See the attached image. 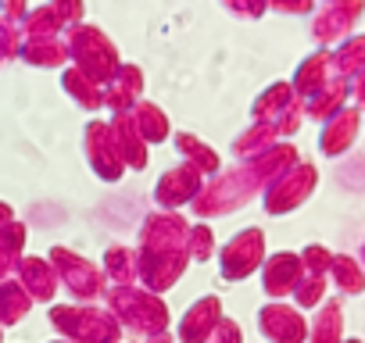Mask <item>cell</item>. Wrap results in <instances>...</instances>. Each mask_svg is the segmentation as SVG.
Wrapping results in <instances>:
<instances>
[{
	"label": "cell",
	"mask_w": 365,
	"mask_h": 343,
	"mask_svg": "<svg viewBox=\"0 0 365 343\" xmlns=\"http://www.w3.org/2000/svg\"><path fill=\"white\" fill-rule=\"evenodd\" d=\"M205 190V176L194 168V164H179L172 172L158 179L154 186V201H158V211H179L182 204H194L197 194Z\"/></svg>",
	"instance_id": "8"
},
{
	"label": "cell",
	"mask_w": 365,
	"mask_h": 343,
	"mask_svg": "<svg viewBox=\"0 0 365 343\" xmlns=\"http://www.w3.org/2000/svg\"><path fill=\"white\" fill-rule=\"evenodd\" d=\"M0 343H4V329H0Z\"/></svg>",
	"instance_id": "34"
},
{
	"label": "cell",
	"mask_w": 365,
	"mask_h": 343,
	"mask_svg": "<svg viewBox=\"0 0 365 343\" xmlns=\"http://www.w3.org/2000/svg\"><path fill=\"white\" fill-rule=\"evenodd\" d=\"M222 322V300L219 297H201L190 304V311L179 318V343H208L215 325Z\"/></svg>",
	"instance_id": "10"
},
{
	"label": "cell",
	"mask_w": 365,
	"mask_h": 343,
	"mask_svg": "<svg viewBox=\"0 0 365 343\" xmlns=\"http://www.w3.org/2000/svg\"><path fill=\"white\" fill-rule=\"evenodd\" d=\"M187 233L190 226L179 211H154L143 218L136 247V279L143 283V290L161 297V290L179 283V275L190 265Z\"/></svg>",
	"instance_id": "1"
},
{
	"label": "cell",
	"mask_w": 365,
	"mask_h": 343,
	"mask_svg": "<svg viewBox=\"0 0 365 343\" xmlns=\"http://www.w3.org/2000/svg\"><path fill=\"white\" fill-rule=\"evenodd\" d=\"M54 343H68V339H54Z\"/></svg>",
	"instance_id": "35"
},
{
	"label": "cell",
	"mask_w": 365,
	"mask_h": 343,
	"mask_svg": "<svg viewBox=\"0 0 365 343\" xmlns=\"http://www.w3.org/2000/svg\"><path fill=\"white\" fill-rule=\"evenodd\" d=\"M86 157H90V168L104 183H118L125 176V161L115 147V136H111V125L104 122H93L86 129Z\"/></svg>",
	"instance_id": "9"
},
{
	"label": "cell",
	"mask_w": 365,
	"mask_h": 343,
	"mask_svg": "<svg viewBox=\"0 0 365 343\" xmlns=\"http://www.w3.org/2000/svg\"><path fill=\"white\" fill-rule=\"evenodd\" d=\"M26 61H36V65H61V61H65V54H61V47H58V43L33 40V43L26 47Z\"/></svg>",
	"instance_id": "26"
},
{
	"label": "cell",
	"mask_w": 365,
	"mask_h": 343,
	"mask_svg": "<svg viewBox=\"0 0 365 343\" xmlns=\"http://www.w3.org/2000/svg\"><path fill=\"white\" fill-rule=\"evenodd\" d=\"M133 122H136V132L143 136V143H158V139L168 136L165 115H161L158 107H150V104H140V107L133 111Z\"/></svg>",
	"instance_id": "20"
},
{
	"label": "cell",
	"mask_w": 365,
	"mask_h": 343,
	"mask_svg": "<svg viewBox=\"0 0 365 343\" xmlns=\"http://www.w3.org/2000/svg\"><path fill=\"white\" fill-rule=\"evenodd\" d=\"M15 215H11V204H4V201H0V222H11Z\"/></svg>",
	"instance_id": "32"
},
{
	"label": "cell",
	"mask_w": 365,
	"mask_h": 343,
	"mask_svg": "<svg viewBox=\"0 0 365 343\" xmlns=\"http://www.w3.org/2000/svg\"><path fill=\"white\" fill-rule=\"evenodd\" d=\"M333 275H336V283H340V290H347V293H358L361 290V275H358V268L347 261V258H333Z\"/></svg>",
	"instance_id": "27"
},
{
	"label": "cell",
	"mask_w": 365,
	"mask_h": 343,
	"mask_svg": "<svg viewBox=\"0 0 365 343\" xmlns=\"http://www.w3.org/2000/svg\"><path fill=\"white\" fill-rule=\"evenodd\" d=\"M11 51H15V36H11V33H8L4 26H0V61H4V58H8Z\"/></svg>",
	"instance_id": "31"
},
{
	"label": "cell",
	"mask_w": 365,
	"mask_h": 343,
	"mask_svg": "<svg viewBox=\"0 0 365 343\" xmlns=\"http://www.w3.org/2000/svg\"><path fill=\"white\" fill-rule=\"evenodd\" d=\"M111 136H115V147H118L125 168H143L147 164V147H143V136L136 132L133 115H118L115 125H111Z\"/></svg>",
	"instance_id": "15"
},
{
	"label": "cell",
	"mask_w": 365,
	"mask_h": 343,
	"mask_svg": "<svg viewBox=\"0 0 365 343\" xmlns=\"http://www.w3.org/2000/svg\"><path fill=\"white\" fill-rule=\"evenodd\" d=\"M322 297V275H301V283L294 286V300L301 307H312Z\"/></svg>",
	"instance_id": "28"
},
{
	"label": "cell",
	"mask_w": 365,
	"mask_h": 343,
	"mask_svg": "<svg viewBox=\"0 0 365 343\" xmlns=\"http://www.w3.org/2000/svg\"><path fill=\"white\" fill-rule=\"evenodd\" d=\"M136 90H140V72H136V68H122L118 79H115V86H111L108 104H111L115 111H122V107H129V100L136 97Z\"/></svg>",
	"instance_id": "22"
},
{
	"label": "cell",
	"mask_w": 365,
	"mask_h": 343,
	"mask_svg": "<svg viewBox=\"0 0 365 343\" xmlns=\"http://www.w3.org/2000/svg\"><path fill=\"white\" fill-rule=\"evenodd\" d=\"M208 343H244V332H240V325H237L233 318L222 315V322L215 325V332H212Z\"/></svg>",
	"instance_id": "30"
},
{
	"label": "cell",
	"mask_w": 365,
	"mask_h": 343,
	"mask_svg": "<svg viewBox=\"0 0 365 343\" xmlns=\"http://www.w3.org/2000/svg\"><path fill=\"white\" fill-rule=\"evenodd\" d=\"M272 136H276V129L262 122V125L247 129V132H244V136L233 143V150H237V157H244V161H247V157H255V154L269 150V147H272Z\"/></svg>",
	"instance_id": "21"
},
{
	"label": "cell",
	"mask_w": 365,
	"mask_h": 343,
	"mask_svg": "<svg viewBox=\"0 0 365 343\" xmlns=\"http://www.w3.org/2000/svg\"><path fill=\"white\" fill-rule=\"evenodd\" d=\"M187 250H190V261H208V258L215 254V236H212V229H208L205 222L190 226V233H187Z\"/></svg>",
	"instance_id": "25"
},
{
	"label": "cell",
	"mask_w": 365,
	"mask_h": 343,
	"mask_svg": "<svg viewBox=\"0 0 365 343\" xmlns=\"http://www.w3.org/2000/svg\"><path fill=\"white\" fill-rule=\"evenodd\" d=\"M336 336H340V307H336V304H326V307L315 315L312 343H336Z\"/></svg>",
	"instance_id": "24"
},
{
	"label": "cell",
	"mask_w": 365,
	"mask_h": 343,
	"mask_svg": "<svg viewBox=\"0 0 365 343\" xmlns=\"http://www.w3.org/2000/svg\"><path fill=\"white\" fill-rule=\"evenodd\" d=\"M65 86H68V93L83 104V107H101V90L93 86V79L86 75V72H68L65 75Z\"/></svg>",
	"instance_id": "23"
},
{
	"label": "cell",
	"mask_w": 365,
	"mask_h": 343,
	"mask_svg": "<svg viewBox=\"0 0 365 343\" xmlns=\"http://www.w3.org/2000/svg\"><path fill=\"white\" fill-rule=\"evenodd\" d=\"M329 265H333V258H329L322 247H308V250L301 254V268H308V275H322Z\"/></svg>",
	"instance_id": "29"
},
{
	"label": "cell",
	"mask_w": 365,
	"mask_h": 343,
	"mask_svg": "<svg viewBox=\"0 0 365 343\" xmlns=\"http://www.w3.org/2000/svg\"><path fill=\"white\" fill-rule=\"evenodd\" d=\"M47 261L54 265L58 283H61V286H65L79 304H93L97 297H104L108 279H104L101 265H93V261L79 258V254H76V250H68V247H51Z\"/></svg>",
	"instance_id": "5"
},
{
	"label": "cell",
	"mask_w": 365,
	"mask_h": 343,
	"mask_svg": "<svg viewBox=\"0 0 365 343\" xmlns=\"http://www.w3.org/2000/svg\"><path fill=\"white\" fill-rule=\"evenodd\" d=\"M72 54L83 61L90 79H104L115 68V51L104 43V36H97L93 29H79L72 36Z\"/></svg>",
	"instance_id": "13"
},
{
	"label": "cell",
	"mask_w": 365,
	"mask_h": 343,
	"mask_svg": "<svg viewBox=\"0 0 365 343\" xmlns=\"http://www.w3.org/2000/svg\"><path fill=\"white\" fill-rule=\"evenodd\" d=\"M258 329L269 343H301L304 339V318L287 304H265L258 311Z\"/></svg>",
	"instance_id": "11"
},
{
	"label": "cell",
	"mask_w": 365,
	"mask_h": 343,
	"mask_svg": "<svg viewBox=\"0 0 365 343\" xmlns=\"http://www.w3.org/2000/svg\"><path fill=\"white\" fill-rule=\"evenodd\" d=\"M312 186H315V168L294 164V168H287L283 176H276L265 186V201L262 204H265L269 215H287V211H294V208L304 204V197L312 194Z\"/></svg>",
	"instance_id": "7"
},
{
	"label": "cell",
	"mask_w": 365,
	"mask_h": 343,
	"mask_svg": "<svg viewBox=\"0 0 365 343\" xmlns=\"http://www.w3.org/2000/svg\"><path fill=\"white\" fill-rule=\"evenodd\" d=\"M104 300H108V311L115 315V322L125 332H133L140 339L168 332V307L158 293H150L143 286H108Z\"/></svg>",
	"instance_id": "2"
},
{
	"label": "cell",
	"mask_w": 365,
	"mask_h": 343,
	"mask_svg": "<svg viewBox=\"0 0 365 343\" xmlns=\"http://www.w3.org/2000/svg\"><path fill=\"white\" fill-rule=\"evenodd\" d=\"M33 307V297L22 290L19 279H4L0 283V329H8V325H19Z\"/></svg>",
	"instance_id": "16"
},
{
	"label": "cell",
	"mask_w": 365,
	"mask_h": 343,
	"mask_svg": "<svg viewBox=\"0 0 365 343\" xmlns=\"http://www.w3.org/2000/svg\"><path fill=\"white\" fill-rule=\"evenodd\" d=\"M22 247H26V226L22 222H0V283H4L19 261H22Z\"/></svg>",
	"instance_id": "17"
},
{
	"label": "cell",
	"mask_w": 365,
	"mask_h": 343,
	"mask_svg": "<svg viewBox=\"0 0 365 343\" xmlns=\"http://www.w3.org/2000/svg\"><path fill=\"white\" fill-rule=\"evenodd\" d=\"M47 318L58 329V336L68 343H118L122 336L115 315L93 304H54Z\"/></svg>",
	"instance_id": "3"
},
{
	"label": "cell",
	"mask_w": 365,
	"mask_h": 343,
	"mask_svg": "<svg viewBox=\"0 0 365 343\" xmlns=\"http://www.w3.org/2000/svg\"><path fill=\"white\" fill-rule=\"evenodd\" d=\"M101 272H104V279H111V286H133L136 283V250H129V247H108Z\"/></svg>",
	"instance_id": "18"
},
{
	"label": "cell",
	"mask_w": 365,
	"mask_h": 343,
	"mask_svg": "<svg viewBox=\"0 0 365 343\" xmlns=\"http://www.w3.org/2000/svg\"><path fill=\"white\" fill-rule=\"evenodd\" d=\"M15 275H19L22 290H26L33 300H40V304H51V300H54V293H58V272H54V265H51L47 258H33V254L26 258V254H22Z\"/></svg>",
	"instance_id": "12"
},
{
	"label": "cell",
	"mask_w": 365,
	"mask_h": 343,
	"mask_svg": "<svg viewBox=\"0 0 365 343\" xmlns=\"http://www.w3.org/2000/svg\"><path fill=\"white\" fill-rule=\"evenodd\" d=\"M175 150L187 157V164H194L201 176H208V172H219V154H215L208 143H201L197 136H190V132H179V136H175Z\"/></svg>",
	"instance_id": "19"
},
{
	"label": "cell",
	"mask_w": 365,
	"mask_h": 343,
	"mask_svg": "<svg viewBox=\"0 0 365 343\" xmlns=\"http://www.w3.org/2000/svg\"><path fill=\"white\" fill-rule=\"evenodd\" d=\"M258 265H265V233L262 229H244L219 250V272L226 283L247 279L251 272H258Z\"/></svg>",
	"instance_id": "6"
},
{
	"label": "cell",
	"mask_w": 365,
	"mask_h": 343,
	"mask_svg": "<svg viewBox=\"0 0 365 343\" xmlns=\"http://www.w3.org/2000/svg\"><path fill=\"white\" fill-rule=\"evenodd\" d=\"M143 343H172V336H168V332H161V336H150V339H143Z\"/></svg>",
	"instance_id": "33"
},
{
	"label": "cell",
	"mask_w": 365,
	"mask_h": 343,
	"mask_svg": "<svg viewBox=\"0 0 365 343\" xmlns=\"http://www.w3.org/2000/svg\"><path fill=\"white\" fill-rule=\"evenodd\" d=\"M258 190H262V186L251 179V172L240 164V168H230V172H222V176H215V179L197 194V201H194L190 208H194V215H197L201 222L222 218V215L240 211Z\"/></svg>",
	"instance_id": "4"
},
{
	"label": "cell",
	"mask_w": 365,
	"mask_h": 343,
	"mask_svg": "<svg viewBox=\"0 0 365 343\" xmlns=\"http://www.w3.org/2000/svg\"><path fill=\"white\" fill-rule=\"evenodd\" d=\"M301 258L297 254H272L262 265V290L269 297H287L294 293V286L301 283Z\"/></svg>",
	"instance_id": "14"
}]
</instances>
